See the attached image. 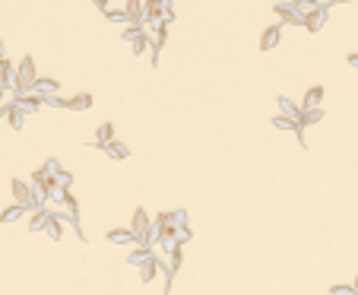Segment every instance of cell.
<instances>
[{
  "mask_svg": "<svg viewBox=\"0 0 358 295\" xmlns=\"http://www.w3.org/2000/svg\"><path fill=\"white\" fill-rule=\"evenodd\" d=\"M130 235L137 238V241H146V238H149V216H146L143 210H137V216H133V229H130Z\"/></svg>",
  "mask_w": 358,
  "mask_h": 295,
  "instance_id": "6da1fadb",
  "label": "cell"
},
{
  "mask_svg": "<svg viewBox=\"0 0 358 295\" xmlns=\"http://www.w3.org/2000/svg\"><path fill=\"white\" fill-rule=\"evenodd\" d=\"M111 241H118V245H127V241H133V235H130V229H114L111 235H108Z\"/></svg>",
  "mask_w": 358,
  "mask_h": 295,
  "instance_id": "7a4b0ae2",
  "label": "cell"
},
{
  "mask_svg": "<svg viewBox=\"0 0 358 295\" xmlns=\"http://www.w3.org/2000/svg\"><path fill=\"white\" fill-rule=\"evenodd\" d=\"M111 137H114V127H111V124H102V127H98V143H102V146L111 143Z\"/></svg>",
  "mask_w": 358,
  "mask_h": 295,
  "instance_id": "3957f363",
  "label": "cell"
},
{
  "mask_svg": "<svg viewBox=\"0 0 358 295\" xmlns=\"http://www.w3.org/2000/svg\"><path fill=\"white\" fill-rule=\"evenodd\" d=\"M19 216H23V206H10V210H3V216H0V219L13 222V219H19Z\"/></svg>",
  "mask_w": 358,
  "mask_h": 295,
  "instance_id": "277c9868",
  "label": "cell"
},
{
  "mask_svg": "<svg viewBox=\"0 0 358 295\" xmlns=\"http://www.w3.org/2000/svg\"><path fill=\"white\" fill-rule=\"evenodd\" d=\"M60 232H64V229H60V222L54 216H48V235L51 238H60Z\"/></svg>",
  "mask_w": 358,
  "mask_h": 295,
  "instance_id": "5b68a950",
  "label": "cell"
},
{
  "mask_svg": "<svg viewBox=\"0 0 358 295\" xmlns=\"http://www.w3.org/2000/svg\"><path fill=\"white\" fill-rule=\"evenodd\" d=\"M330 292H333V295H355V289H352V286H333Z\"/></svg>",
  "mask_w": 358,
  "mask_h": 295,
  "instance_id": "8992f818",
  "label": "cell"
},
{
  "mask_svg": "<svg viewBox=\"0 0 358 295\" xmlns=\"http://www.w3.org/2000/svg\"><path fill=\"white\" fill-rule=\"evenodd\" d=\"M86 105H89V96H79V98L70 102V108H86Z\"/></svg>",
  "mask_w": 358,
  "mask_h": 295,
  "instance_id": "52a82bcc",
  "label": "cell"
},
{
  "mask_svg": "<svg viewBox=\"0 0 358 295\" xmlns=\"http://www.w3.org/2000/svg\"><path fill=\"white\" fill-rule=\"evenodd\" d=\"M352 64H355V67H358V54H352Z\"/></svg>",
  "mask_w": 358,
  "mask_h": 295,
  "instance_id": "ba28073f",
  "label": "cell"
},
{
  "mask_svg": "<svg viewBox=\"0 0 358 295\" xmlns=\"http://www.w3.org/2000/svg\"><path fill=\"white\" fill-rule=\"evenodd\" d=\"M352 289H355V295H358V279H355V286H352Z\"/></svg>",
  "mask_w": 358,
  "mask_h": 295,
  "instance_id": "9c48e42d",
  "label": "cell"
}]
</instances>
